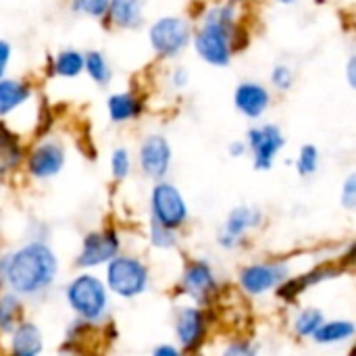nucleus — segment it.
<instances>
[{
    "label": "nucleus",
    "instance_id": "nucleus-1",
    "mask_svg": "<svg viewBox=\"0 0 356 356\" xmlns=\"http://www.w3.org/2000/svg\"><path fill=\"white\" fill-rule=\"evenodd\" d=\"M244 8L215 2L204 6L194 21L190 48L213 69H227L234 58L250 46V29L242 17Z\"/></svg>",
    "mask_w": 356,
    "mask_h": 356
},
{
    "label": "nucleus",
    "instance_id": "nucleus-2",
    "mask_svg": "<svg viewBox=\"0 0 356 356\" xmlns=\"http://www.w3.org/2000/svg\"><path fill=\"white\" fill-rule=\"evenodd\" d=\"M56 271L54 252L42 242H31L6 261L4 277L17 294H35L52 284Z\"/></svg>",
    "mask_w": 356,
    "mask_h": 356
},
{
    "label": "nucleus",
    "instance_id": "nucleus-3",
    "mask_svg": "<svg viewBox=\"0 0 356 356\" xmlns=\"http://www.w3.org/2000/svg\"><path fill=\"white\" fill-rule=\"evenodd\" d=\"M192 31H194V21L188 15H179V13L159 15L146 27L148 48L159 60L173 63L190 48Z\"/></svg>",
    "mask_w": 356,
    "mask_h": 356
},
{
    "label": "nucleus",
    "instance_id": "nucleus-4",
    "mask_svg": "<svg viewBox=\"0 0 356 356\" xmlns=\"http://www.w3.org/2000/svg\"><path fill=\"white\" fill-rule=\"evenodd\" d=\"M246 146L257 171H269L286 146V134L277 123H257L246 131Z\"/></svg>",
    "mask_w": 356,
    "mask_h": 356
},
{
    "label": "nucleus",
    "instance_id": "nucleus-5",
    "mask_svg": "<svg viewBox=\"0 0 356 356\" xmlns=\"http://www.w3.org/2000/svg\"><path fill=\"white\" fill-rule=\"evenodd\" d=\"M71 309L88 321H98L108 307V296L102 282L94 275H79L67 288Z\"/></svg>",
    "mask_w": 356,
    "mask_h": 356
},
{
    "label": "nucleus",
    "instance_id": "nucleus-6",
    "mask_svg": "<svg viewBox=\"0 0 356 356\" xmlns=\"http://www.w3.org/2000/svg\"><path fill=\"white\" fill-rule=\"evenodd\" d=\"M67 150L58 138H42L25 152L27 173L35 179H50L63 171Z\"/></svg>",
    "mask_w": 356,
    "mask_h": 356
},
{
    "label": "nucleus",
    "instance_id": "nucleus-7",
    "mask_svg": "<svg viewBox=\"0 0 356 356\" xmlns=\"http://www.w3.org/2000/svg\"><path fill=\"white\" fill-rule=\"evenodd\" d=\"M150 207H152L154 221L171 232L186 223V217H188L186 200H184L181 192L169 181L154 184V188L150 192Z\"/></svg>",
    "mask_w": 356,
    "mask_h": 356
},
{
    "label": "nucleus",
    "instance_id": "nucleus-8",
    "mask_svg": "<svg viewBox=\"0 0 356 356\" xmlns=\"http://www.w3.org/2000/svg\"><path fill=\"white\" fill-rule=\"evenodd\" d=\"M108 288L123 296V298H131L138 296L146 290L148 284V271L146 267L131 257H115L108 263Z\"/></svg>",
    "mask_w": 356,
    "mask_h": 356
},
{
    "label": "nucleus",
    "instance_id": "nucleus-9",
    "mask_svg": "<svg viewBox=\"0 0 356 356\" xmlns=\"http://www.w3.org/2000/svg\"><path fill=\"white\" fill-rule=\"evenodd\" d=\"M171 161H173V148L167 136L152 131L142 138L138 146V165L146 177L163 179L171 169Z\"/></svg>",
    "mask_w": 356,
    "mask_h": 356
},
{
    "label": "nucleus",
    "instance_id": "nucleus-10",
    "mask_svg": "<svg viewBox=\"0 0 356 356\" xmlns=\"http://www.w3.org/2000/svg\"><path fill=\"white\" fill-rule=\"evenodd\" d=\"M234 108L248 121H259L273 104V92L259 79H242L232 94Z\"/></svg>",
    "mask_w": 356,
    "mask_h": 356
},
{
    "label": "nucleus",
    "instance_id": "nucleus-11",
    "mask_svg": "<svg viewBox=\"0 0 356 356\" xmlns=\"http://www.w3.org/2000/svg\"><path fill=\"white\" fill-rule=\"evenodd\" d=\"M146 96L134 88L111 92L104 100L108 121L115 125H127L144 117L146 113Z\"/></svg>",
    "mask_w": 356,
    "mask_h": 356
},
{
    "label": "nucleus",
    "instance_id": "nucleus-12",
    "mask_svg": "<svg viewBox=\"0 0 356 356\" xmlns=\"http://www.w3.org/2000/svg\"><path fill=\"white\" fill-rule=\"evenodd\" d=\"M146 8L148 0H111L102 25L117 31H138L146 23Z\"/></svg>",
    "mask_w": 356,
    "mask_h": 356
},
{
    "label": "nucleus",
    "instance_id": "nucleus-13",
    "mask_svg": "<svg viewBox=\"0 0 356 356\" xmlns=\"http://www.w3.org/2000/svg\"><path fill=\"white\" fill-rule=\"evenodd\" d=\"M35 96V83L29 77L6 75L0 79V121L29 104Z\"/></svg>",
    "mask_w": 356,
    "mask_h": 356
},
{
    "label": "nucleus",
    "instance_id": "nucleus-14",
    "mask_svg": "<svg viewBox=\"0 0 356 356\" xmlns=\"http://www.w3.org/2000/svg\"><path fill=\"white\" fill-rule=\"evenodd\" d=\"M117 250H119V240H117L115 232L108 229V232L90 234L83 240V248H81V254L77 259V265H81V267L102 265V263L115 259Z\"/></svg>",
    "mask_w": 356,
    "mask_h": 356
},
{
    "label": "nucleus",
    "instance_id": "nucleus-15",
    "mask_svg": "<svg viewBox=\"0 0 356 356\" xmlns=\"http://www.w3.org/2000/svg\"><path fill=\"white\" fill-rule=\"evenodd\" d=\"M46 75L52 79H79L83 75V50L67 46L54 54H48Z\"/></svg>",
    "mask_w": 356,
    "mask_h": 356
},
{
    "label": "nucleus",
    "instance_id": "nucleus-16",
    "mask_svg": "<svg viewBox=\"0 0 356 356\" xmlns=\"http://www.w3.org/2000/svg\"><path fill=\"white\" fill-rule=\"evenodd\" d=\"M286 269L280 265H252L246 267L240 275V284L248 294H265L267 290L282 284Z\"/></svg>",
    "mask_w": 356,
    "mask_h": 356
},
{
    "label": "nucleus",
    "instance_id": "nucleus-17",
    "mask_svg": "<svg viewBox=\"0 0 356 356\" xmlns=\"http://www.w3.org/2000/svg\"><path fill=\"white\" fill-rule=\"evenodd\" d=\"M25 159L21 136L4 121H0V175L19 167Z\"/></svg>",
    "mask_w": 356,
    "mask_h": 356
},
{
    "label": "nucleus",
    "instance_id": "nucleus-18",
    "mask_svg": "<svg viewBox=\"0 0 356 356\" xmlns=\"http://www.w3.org/2000/svg\"><path fill=\"white\" fill-rule=\"evenodd\" d=\"M83 75L98 88H108L115 77L113 63L106 52L90 48L83 52Z\"/></svg>",
    "mask_w": 356,
    "mask_h": 356
},
{
    "label": "nucleus",
    "instance_id": "nucleus-19",
    "mask_svg": "<svg viewBox=\"0 0 356 356\" xmlns=\"http://www.w3.org/2000/svg\"><path fill=\"white\" fill-rule=\"evenodd\" d=\"M207 332V323H204V315L198 309H184L177 317V338L186 348H196L202 344Z\"/></svg>",
    "mask_w": 356,
    "mask_h": 356
},
{
    "label": "nucleus",
    "instance_id": "nucleus-20",
    "mask_svg": "<svg viewBox=\"0 0 356 356\" xmlns=\"http://www.w3.org/2000/svg\"><path fill=\"white\" fill-rule=\"evenodd\" d=\"M259 219H261V213L257 209L238 207L236 211H232V215L225 223V234L221 236V244L234 246L236 240L246 234V229H250L259 223Z\"/></svg>",
    "mask_w": 356,
    "mask_h": 356
},
{
    "label": "nucleus",
    "instance_id": "nucleus-21",
    "mask_svg": "<svg viewBox=\"0 0 356 356\" xmlns=\"http://www.w3.org/2000/svg\"><path fill=\"white\" fill-rule=\"evenodd\" d=\"M42 353V334L33 323H19L13 332V356H38Z\"/></svg>",
    "mask_w": 356,
    "mask_h": 356
},
{
    "label": "nucleus",
    "instance_id": "nucleus-22",
    "mask_svg": "<svg viewBox=\"0 0 356 356\" xmlns=\"http://www.w3.org/2000/svg\"><path fill=\"white\" fill-rule=\"evenodd\" d=\"M184 284H186V288H188L190 294H194V296H207L215 288V277H213L211 267L207 263L198 261V263H192L186 269Z\"/></svg>",
    "mask_w": 356,
    "mask_h": 356
},
{
    "label": "nucleus",
    "instance_id": "nucleus-23",
    "mask_svg": "<svg viewBox=\"0 0 356 356\" xmlns=\"http://www.w3.org/2000/svg\"><path fill=\"white\" fill-rule=\"evenodd\" d=\"M269 90L275 94H288L296 86V67L290 60H277L269 69Z\"/></svg>",
    "mask_w": 356,
    "mask_h": 356
},
{
    "label": "nucleus",
    "instance_id": "nucleus-24",
    "mask_svg": "<svg viewBox=\"0 0 356 356\" xmlns=\"http://www.w3.org/2000/svg\"><path fill=\"white\" fill-rule=\"evenodd\" d=\"M319 344H336L355 336V325L350 321H323L321 327L313 334Z\"/></svg>",
    "mask_w": 356,
    "mask_h": 356
},
{
    "label": "nucleus",
    "instance_id": "nucleus-25",
    "mask_svg": "<svg viewBox=\"0 0 356 356\" xmlns=\"http://www.w3.org/2000/svg\"><path fill=\"white\" fill-rule=\"evenodd\" d=\"M111 0H67V8L71 15L88 17L92 21H104Z\"/></svg>",
    "mask_w": 356,
    "mask_h": 356
},
{
    "label": "nucleus",
    "instance_id": "nucleus-26",
    "mask_svg": "<svg viewBox=\"0 0 356 356\" xmlns=\"http://www.w3.org/2000/svg\"><path fill=\"white\" fill-rule=\"evenodd\" d=\"M21 317V305L17 300V296L13 294H4L0 298V330L2 332H15L17 330V321Z\"/></svg>",
    "mask_w": 356,
    "mask_h": 356
},
{
    "label": "nucleus",
    "instance_id": "nucleus-27",
    "mask_svg": "<svg viewBox=\"0 0 356 356\" xmlns=\"http://www.w3.org/2000/svg\"><path fill=\"white\" fill-rule=\"evenodd\" d=\"M319 161H321V152L315 144H302L296 156V171L302 177H309L313 173H317L319 169Z\"/></svg>",
    "mask_w": 356,
    "mask_h": 356
},
{
    "label": "nucleus",
    "instance_id": "nucleus-28",
    "mask_svg": "<svg viewBox=\"0 0 356 356\" xmlns=\"http://www.w3.org/2000/svg\"><path fill=\"white\" fill-rule=\"evenodd\" d=\"M192 83V73L186 65H171L167 69V75H165V86L167 90L175 92V94H181L190 88Z\"/></svg>",
    "mask_w": 356,
    "mask_h": 356
},
{
    "label": "nucleus",
    "instance_id": "nucleus-29",
    "mask_svg": "<svg viewBox=\"0 0 356 356\" xmlns=\"http://www.w3.org/2000/svg\"><path fill=\"white\" fill-rule=\"evenodd\" d=\"M131 152L125 146H117L111 152V173L115 179H125L131 173Z\"/></svg>",
    "mask_w": 356,
    "mask_h": 356
},
{
    "label": "nucleus",
    "instance_id": "nucleus-30",
    "mask_svg": "<svg viewBox=\"0 0 356 356\" xmlns=\"http://www.w3.org/2000/svg\"><path fill=\"white\" fill-rule=\"evenodd\" d=\"M321 323H323V313L317 311V309H307V311H302L298 315L294 327H296V334L298 336L307 338V336H313L321 327Z\"/></svg>",
    "mask_w": 356,
    "mask_h": 356
},
{
    "label": "nucleus",
    "instance_id": "nucleus-31",
    "mask_svg": "<svg viewBox=\"0 0 356 356\" xmlns=\"http://www.w3.org/2000/svg\"><path fill=\"white\" fill-rule=\"evenodd\" d=\"M150 238H152V244L159 246V248H169V246L175 244L173 232L167 229V227H163V225H159L156 221H154L152 227H150Z\"/></svg>",
    "mask_w": 356,
    "mask_h": 356
},
{
    "label": "nucleus",
    "instance_id": "nucleus-32",
    "mask_svg": "<svg viewBox=\"0 0 356 356\" xmlns=\"http://www.w3.org/2000/svg\"><path fill=\"white\" fill-rule=\"evenodd\" d=\"M13 54H15V46L10 40L0 38V79L8 75L10 63H13Z\"/></svg>",
    "mask_w": 356,
    "mask_h": 356
},
{
    "label": "nucleus",
    "instance_id": "nucleus-33",
    "mask_svg": "<svg viewBox=\"0 0 356 356\" xmlns=\"http://www.w3.org/2000/svg\"><path fill=\"white\" fill-rule=\"evenodd\" d=\"M342 202L346 209H355L356 204V175L350 173L344 181V188H342Z\"/></svg>",
    "mask_w": 356,
    "mask_h": 356
},
{
    "label": "nucleus",
    "instance_id": "nucleus-34",
    "mask_svg": "<svg viewBox=\"0 0 356 356\" xmlns=\"http://www.w3.org/2000/svg\"><path fill=\"white\" fill-rule=\"evenodd\" d=\"M221 356H257V350L246 342H236V344L227 346Z\"/></svg>",
    "mask_w": 356,
    "mask_h": 356
},
{
    "label": "nucleus",
    "instance_id": "nucleus-35",
    "mask_svg": "<svg viewBox=\"0 0 356 356\" xmlns=\"http://www.w3.org/2000/svg\"><path fill=\"white\" fill-rule=\"evenodd\" d=\"M344 75H346V83L350 90H356V54L350 52L344 65Z\"/></svg>",
    "mask_w": 356,
    "mask_h": 356
},
{
    "label": "nucleus",
    "instance_id": "nucleus-36",
    "mask_svg": "<svg viewBox=\"0 0 356 356\" xmlns=\"http://www.w3.org/2000/svg\"><path fill=\"white\" fill-rule=\"evenodd\" d=\"M227 152H229V156L240 159V156H246V154H248V146H246L244 140H234V142H229Z\"/></svg>",
    "mask_w": 356,
    "mask_h": 356
},
{
    "label": "nucleus",
    "instance_id": "nucleus-37",
    "mask_svg": "<svg viewBox=\"0 0 356 356\" xmlns=\"http://www.w3.org/2000/svg\"><path fill=\"white\" fill-rule=\"evenodd\" d=\"M152 356H181V355H179V350H177V348H173V346H159Z\"/></svg>",
    "mask_w": 356,
    "mask_h": 356
},
{
    "label": "nucleus",
    "instance_id": "nucleus-38",
    "mask_svg": "<svg viewBox=\"0 0 356 356\" xmlns=\"http://www.w3.org/2000/svg\"><path fill=\"white\" fill-rule=\"evenodd\" d=\"M217 2H227V4H234V6L244 8L246 4H250V2H254V0H217Z\"/></svg>",
    "mask_w": 356,
    "mask_h": 356
},
{
    "label": "nucleus",
    "instance_id": "nucleus-39",
    "mask_svg": "<svg viewBox=\"0 0 356 356\" xmlns=\"http://www.w3.org/2000/svg\"><path fill=\"white\" fill-rule=\"evenodd\" d=\"M277 4H284V6H290V4H296L298 0H275Z\"/></svg>",
    "mask_w": 356,
    "mask_h": 356
}]
</instances>
